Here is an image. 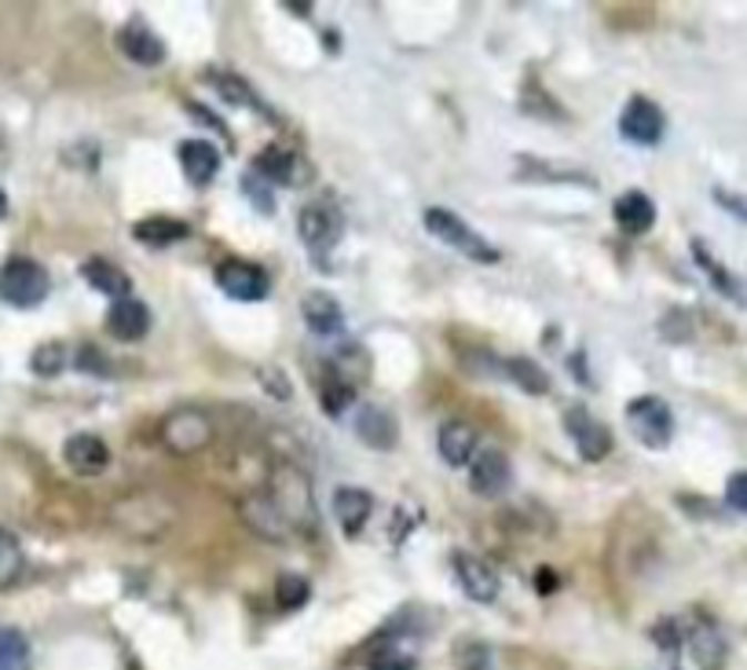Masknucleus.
<instances>
[{
	"instance_id": "nucleus-31",
	"label": "nucleus",
	"mask_w": 747,
	"mask_h": 670,
	"mask_svg": "<svg viewBox=\"0 0 747 670\" xmlns=\"http://www.w3.org/2000/svg\"><path fill=\"white\" fill-rule=\"evenodd\" d=\"M0 670H30V641L16 627H0Z\"/></svg>"
},
{
	"instance_id": "nucleus-30",
	"label": "nucleus",
	"mask_w": 747,
	"mask_h": 670,
	"mask_svg": "<svg viewBox=\"0 0 747 670\" xmlns=\"http://www.w3.org/2000/svg\"><path fill=\"white\" fill-rule=\"evenodd\" d=\"M693 257H696V265H700V268L707 271V279L715 282V290H718V293H726V297H733V301H740V305L747 301V293H744L740 279H737V275H733L729 268H722L718 260L707 254V246L700 243V238H696V243H693Z\"/></svg>"
},
{
	"instance_id": "nucleus-2",
	"label": "nucleus",
	"mask_w": 747,
	"mask_h": 670,
	"mask_svg": "<svg viewBox=\"0 0 747 670\" xmlns=\"http://www.w3.org/2000/svg\"><path fill=\"white\" fill-rule=\"evenodd\" d=\"M114 520L132 543H158V538L173 528L176 509H173V502L162 495L140 492V495H129L125 502H117Z\"/></svg>"
},
{
	"instance_id": "nucleus-38",
	"label": "nucleus",
	"mask_w": 747,
	"mask_h": 670,
	"mask_svg": "<svg viewBox=\"0 0 747 670\" xmlns=\"http://www.w3.org/2000/svg\"><path fill=\"white\" fill-rule=\"evenodd\" d=\"M78 370H89V374H111V367H106L103 352L95 349V344H84V349L78 352Z\"/></svg>"
},
{
	"instance_id": "nucleus-43",
	"label": "nucleus",
	"mask_w": 747,
	"mask_h": 670,
	"mask_svg": "<svg viewBox=\"0 0 747 670\" xmlns=\"http://www.w3.org/2000/svg\"><path fill=\"white\" fill-rule=\"evenodd\" d=\"M4 217H8V195L0 190V220H4Z\"/></svg>"
},
{
	"instance_id": "nucleus-13",
	"label": "nucleus",
	"mask_w": 747,
	"mask_h": 670,
	"mask_svg": "<svg viewBox=\"0 0 747 670\" xmlns=\"http://www.w3.org/2000/svg\"><path fill=\"white\" fill-rule=\"evenodd\" d=\"M454 576L477 605H491L499 597V576L488 560H480L473 554H454Z\"/></svg>"
},
{
	"instance_id": "nucleus-3",
	"label": "nucleus",
	"mask_w": 747,
	"mask_h": 670,
	"mask_svg": "<svg viewBox=\"0 0 747 670\" xmlns=\"http://www.w3.org/2000/svg\"><path fill=\"white\" fill-rule=\"evenodd\" d=\"M421 224H426V231L432 238H440L443 246H451L454 254H462L469 260H477V265H495L499 260V249L488 243L484 235H477L473 227H469L458 213L443 209V206H429L421 213Z\"/></svg>"
},
{
	"instance_id": "nucleus-22",
	"label": "nucleus",
	"mask_w": 747,
	"mask_h": 670,
	"mask_svg": "<svg viewBox=\"0 0 747 670\" xmlns=\"http://www.w3.org/2000/svg\"><path fill=\"white\" fill-rule=\"evenodd\" d=\"M396 433H400L396 418L389 411H381V406H364V411L356 414V436L374 451H392Z\"/></svg>"
},
{
	"instance_id": "nucleus-6",
	"label": "nucleus",
	"mask_w": 747,
	"mask_h": 670,
	"mask_svg": "<svg viewBox=\"0 0 747 670\" xmlns=\"http://www.w3.org/2000/svg\"><path fill=\"white\" fill-rule=\"evenodd\" d=\"M213 436H216L213 418L206 411H198V406H176V411L162 422V440L173 454L206 451L213 444Z\"/></svg>"
},
{
	"instance_id": "nucleus-7",
	"label": "nucleus",
	"mask_w": 747,
	"mask_h": 670,
	"mask_svg": "<svg viewBox=\"0 0 747 670\" xmlns=\"http://www.w3.org/2000/svg\"><path fill=\"white\" fill-rule=\"evenodd\" d=\"M513 484V462L502 447H480L469 462V492L480 498H502Z\"/></svg>"
},
{
	"instance_id": "nucleus-17",
	"label": "nucleus",
	"mask_w": 747,
	"mask_h": 670,
	"mask_svg": "<svg viewBox=\"0 0 747 670\" xmlns=\"http://www.w3.org/2000/svg\"><path fill=\"white\" fill-rule=\"evenodd\" d=\"M63 458L78 476H100L111 465V447L95 433H78L63 444Z\"/></svg>"
},
{
	"instance_id": "nucleus-11",
	"label": "nucleus",
	"mask_w": 747,
	"mask_h": 670,
	"mask_svg": "<svg viewBox=\"0 0 747 670\" xmlns=\"http://www.w3.org/2000/svg\"><path fill=\"white\" fill-rule=\"evenodd\" d=\"M216 286H221V293H227L232 301H264L272 290V279L268 271L260 265H249V260H224L221 268H216Z\"/></svg>"
},
{
	"instance_id": "nucleus-24",
	"label": "nucleus",
	"mask_w": 747,
	"mask_h": 670,
	"mask_svg": "<svg viewBox=\"0 0 747 670\" xmlns=\"http://www.w3.org/2000/svg\"><path fill=\"white\" fill-rule=\"evenodd\" d=\"M81 275H84V282L92 286V290H100L103 297H111V305L114 301H122V297H129V290H132V279L129 275L117 268V265H111V260H103V257H92V260H84L81 265Z\"/></svg>"
},
{
	"instance_id": "nucleus-41",
	"label": "nucleus",
	"mask_w": 747,
	"mask_h": 670,
	"mask_svg": "<svg viewBox=\"0 0 747 670\" xmlns=\"http://www.w3.org/2000/svg\"><path fill=\"white\" fill-rule=\"evenodd\" d=\"M715 202H718L722 209H729L737 220H744V224H747V202H744L740 195H729V190H722V187H718V190H715Z\"/></svg>"
},
{
	"instance_id": "nucleus-5",
	"label": "nucleus",
	"mask_w": 747,
	"mask_h": 670,
	"mask_svg": "<svg viewBox=\"0 0 747 670\" xmlns=\"http://www.w3.org/2000/svg\"><path fill=\"white\" fill-rule=\"evenodd\" d=\"M626 425L648 451H667L674 440V411L659 396H637L626 403Z\"/></svg>"
},
{
	"instance_id": "nucleus-14",
	"label": "nucleus",
	"mask_w": 747,
	"mask_h": 670,
	"mask_svg": "<svg viewBox=\"0 0 747 670\" xmlns=\"http://www.w3.org/2000/svg\"><path fill=\"white\" fill-rule=\"evenodd\" d=\"M238 513H243L246 528L257 532L260 538H268V543H286V535H290V524H286L283 513L275 509V502L268 498V492L246 495L243 506H238Z\"/></svg>"
},
{
	"instance_id": "nucleus-25",
	"label": "nucleus",
	"mask_w": 747,
	"mask_h": 670,
	"mask_svg": "<svg viewBox=\"0 0 747 670\" xmlns=\"http://www.w3.org/2000/svg\"><path fill=\"white\" fill-rule=\"evenodd\" d=\"M297 165H300L297 154H290L286 147H279V143H272V147H264V151L257 154V165H253V173H260V176L268 179V184H275V187H294L297 179H300Z\"/></svg>"
},
{
	"instance_id": "nucleus-16",
	"label": "nucleus",
	"mask_w": 747,
	"mask_h": 670,
	"mask_svg": "<svg viewBox=\"0 0 747 670\" xmlns=\"http://www.w3.org/2000/svg\"><path fill=\"white\" fill-rule=\"evenodd\" d=\"M106 330H111L114 341H140L147 338L151 330V308L140 301V297H122V301L111 305L106 312Z\"/></svg>"
},
{
	"instance_id": "nucleus-12",
	"label": "nucleus",
	"mask_w": 747,
	"mask_h": 670,
	"mask_svg": "<svg viewBox=\"0 0 747 670\" xmlns=\"http://www.w3.org/2000/svg\"><path fill=\"white\" fill-rule=\"evenodd\" d=\"M300 316H305L308 330L316 338H341L345 333V312L337 305V297L327 290H311L300 297Z\"/></svg>"
},
{
	"instance_id": "nucleus-1",
	"label": "nucleus",
	"mask_w": 747,
	"mask_h": 670,
	"mask_svg": "<svg viewBox=\"0 0 747 670\" xmlns=\"http://www.w3.org/2000/svg\"><path fill=\"white\" fill-rule=\"evenodd\" d=\"M268 498L275 502V509L283 513V520L290 524V532L319 535L316 495H311V481L305 470H297L294 462L275 465L268 476Z\"/></svg>"
},
{
	"instance_id": "nucleus-19",
	"label": "nucleus",
	"mask_w": 747,
	"mask_h": 670,
	"mask_svg": "<svg viewBox=\"0 0 747 670\" xmlns=\"http://www.w3.org/2000/svg\"><path fill=\"white\" fill-rule=\"evenodd\" d=\"M437 447H440V458L454 465V470H462V465L473 462V454L480 451L477 447V429L462 422V418H451V422L440 425V436H437Z\"/></svg>"
},
{
	"instance_id": "nucleus-35",
	"label": "nucleus",
	"mask_w": 747,
	"mask_h": 670,
	"mask_svg": "<svg viewBox=\"0 0 747 670\" xmlns=\"http://www.w3.org/2000/svg\"><path fill=\"white\" fill-rule=\"evenodd\" d=\"M458 670H491V649L484 641L458 645Z\"/></svg>"
},
{
	"instance_id": "nucleus-40",
	"label": "nucleus",
	"mask_w": 747,
	"mask_h": 670,
	"mask_svg": "<svg viewBox=\"0 0 747 670\" xmlns=\"http://www.w3.org/2000/svg\"><path fill=\"white\" fill-rule=\"evenodd\" d=\"M370 670H418V667H415L411 656H403V652H378Z\"/></svg>"
},
{
	"instance_id": "nucleus-42",
	"label": "nucleus",
	"mask_w": 747,
	"mask_h": 670,
	"mask_svg": "<svg viewBox=\"0 0 747 670\" xmlns=\"http://www.w3.org/2000/svg\"><path fill=\"white\" fill-rule=\"evenodd\" d=\"M535 590H539V594H553V590H557V571L542 565V568H539V576H535Z\"/></svg>"
},
{
	"instance_id": "nucleus-10",
	"label": "nucleus",
	"mask_w": 747,
	"mask_h": 670,
	"mask_svg": "<svg viewBox=\"0 0 747 670\" xmlns=\"http://www.w3.org/2000/svg\"><path fill=\"white\" fill-rule=\"evenodd\" d=\"M564 429H569L572 444L580 451L583 462H601L612 454V429L605 422H597L583 403H575L564 411Z\"/></svg>"
},
{
	"instance_id": "nucleus-27",
	"label": "nucleus",
	"mask_w": 747,
	"mask_h": 670,
	"mask_svg": "<svg viewBox=\"0 0 747 670\" xmlns=\"http://www.w3.org/2000/svg\"><path fill=\"white\" fill-rule=\"evenodd\" d=\"M319 403H323V411H327L330 418H341L348 406L356 403V385L337 374L334 363H323V374H319Z\"/></svg>"
},
{
	"instance_id": "nucleus-23",
	"label": "nucleus",
	"mask_w": 747,
	"mask_h": 670,
	"mask_svg": "<svg viewBox=\"0 0 747 670\" xmlns=\"http://www.w3.org/2000/svg\"><path fill=\"white\" fill-rule=\"evenodd\" d=\"M132 238L151 249H165V246H176L184 243V238H191V227L184 220L176 217H143L140 224H132Z\"/></svg>"
},
{
	"instance_id": "nucleus-18",
	"label": "nucleus",
	"mask_w": 747,
	"mask_h": 670,
	"mask_svg": "<svg viewBox=\"0 0 747 670\" xmlns=\"http://www.w3.org/2000/svg\"><path fill=\"white\" fill-rule=\"evenodd\" d=\"M117 48L132 59V63H140V66H158V63H165V44H162V38L154 33L147 22H140V19H132L129 27H122V33H117Z\"/></svg>"
},
{
	"instance_id": "nucleus-34",
	"label": "nucleus",
	"mask_w": 747,
	"mask_h": 670,
	"mask_svg": "<svg viewBox=\"0 0 747 670\" xmlns=\"http://www.w3.org/2000/svg\"><path fill=\"white\" fill-rule=\"evenodd\" d=\"M243 190H246V198L253 202V209L257 213H264V217H272L275 213V198H272V187H268V179H264L260 173H246L243 176Z\"/></svg>"
},
{
	"instance_id": "nucleus-29",
	"label": "nucleus",
	"mask_w": 747,
	"mask_h": 670,
	"mask_svg": "<svg viewBox=\"0 0 747 670\" xmlns=\"http://www.w3.org/2000/svg\"><path fill=\"white\" fill-rule=\"evenodd\" d=\"M505 378H510L521 392H528V396H546V392H550V374L528 355L505 359Z\"/></svg>"
},
{
	"instance_id": "nucleus-33",
	"label": "nucleus",
	"mask_w": 747,
	"mask_h": 670,
	"mask_svg": "<svg viewBox=\"0 0 747 670\" xmlns=\"http://www.w3.org/2000/svg\"><path fill=\"white\" fill-rule=\"evenodd\" d=\"M63 367H66V349L59 341H48V344H38L33 349V355H30V370L38 378H55V374H63Z\"/></svg>"
},
{
	"instance_id": "nucleus-20",
	"label": "nucleus",
	"mask_w": 747,
	"mask_h": 670,
	"mask_svg": "<svg viewBox=\"0 0 747 670\" xmlns=\"http://www.w3.org/2000/svg\"><path fill=\"white\" fill-rule=\"evenodd\" d=\"M612 217H616L620 231L645 235V231H653V224H656V202L648 198L645 190H626V195L616 198V206H612Z\"/></svg>"
},
{
	"instance_id": "nucleus-32",
	"label": "nucleus",
	"mask_w": 747,
	"mask_h": 670,
	"mask_svg": "<svg viewBox=\"0 0 747 670\" xmlns=\"http://www.w3.org/2000/svg\"><path fill=\"white\" fill-rule=\"evenodd\" d=\"M311 597V586L308 579L294 576V571H283L279 579H275V601H279V608H286V612H294V608H300Z\"/></svg>"
},
{
	"instance_id": "nucleus-26",
	"label": "nucleus",
	"mask_w": 747,
	"mask_h": 670,
	"mask_svg": "<svg viewBox=\"0 0 747 670\" xmlns=\"http://www.w3.org/2000/svg\"><path fill=\"white\" fill-rule=\"evenodd\" d=\"M206 81L224 95L227 103H235V106H246V111H257V114H264V117H275L272 114V106L260 100L257 92H253L249 85L238 74H232V70H213V74H206Z\"/></svg>"
},
{
	"instance_id": "nucleus-21",
	"label": "nucleus",
	"mask_w": 747,
	"mask_h": 670,
	"mask_svg": "<svg viewBox=\"0 0 747 670\" xmlns=\"http://www.w3.org/2000/svg\"><path fill=\"white\" fill-rule=\"evenodd\" d=\"M334 513H337V524H341V532L348 538H356L359 532L367 528L370 513H374V498L364 487H337L334 492Z\"/></svg>"
},
{
	"instance_id": "nucleus-36",
	"label": "nucleus",
	"mask_w": 747,
	"mask_h": 670,
	"mask_svg": "<svg viewBox=\"0 0 747 670\" xmlns=\"http://www.w3.org/2000/svg\"><path fill=\"white\" fill-rule=\"evenodd\" d=\"M257 381L264 389H268V396H275V400H290L294 396V389H290V378H286V370H279V367H260L257 370Z\"/></svg>"
},
{
	"instance_id": "nucleus-37",
	"label": "nucleus",
	"mask_w": 747,
	"mask_h": 670,
	"mask_svg": "<svg viewBox=\"0 0 747 670\" xmlns=\"http://www.w3.org/2000/svg\"><path fill=\"white\" fill-rule=\"evenodd\" d=\"M726 502L737 513H747V470L744 473H733L729 484H726Z\"/></svg>"
},
{
	"instance_id": "nucleus-28",
	"label": "nucleus",
	"mask_w": 747,
	"mask_h": 670,
	"mask_svg": "<svg viewBox=\"0 0 747 670\" xmlns=\"http://www.w3.org/2000/svg\"><path fill=\"white\" fill-rule=\"evenodd\" d=\"M689 645H693V656L696 663L704 670H722L726 667V641H722V633L715 623H696L693 633H689Z\"/></svg>"
},
{
	"instance_id": "nucleus-4",
	"label": "nucleus",
	"mask_w": 747,
	"mask_h": 670,
	"mask_svg": "<svg viewBox=\"0 0 747 670\" xmlns=\"http://www.w3.org/2000/svg\"><path fill=\"white\" fill-rule=\"evenodd\" d=\"M48 290H52V279L48 271L30 257H11L4 268H0V301L8 308H38Z\"/></svg>"
},
{
	"instance_id": "nucleus-9",
	"label": "nucleus",
	"mask_w": 747,
	"mask_h": 670,
	"mask_svg": "<svg viewBox=\"0 0 747 670\" xmlns=\"http://www.w3.org/2000/svg\"><path fill=\"white\" fill-rule=\"evenodd\" d=\"M664 133H667L664 111L648 95H631V103L620 114V136L626 143H637V147H656Z\"/></svg>"
},
{
	"instance_id": "nucleus-39",
	"label": "nucleus",
	"mask_w": 747,
	"mask_h": 670,
	"mask_svg": "<svg viewBox=\"0 0 747 670\" xmlns=\"http://www.w3.org/2000/svg\"><path fill=\"white\" fill-rule=\"evenodd\" d=\"M653 638H656V645L659 649H667V652H674L682 645V627L674 623V619H659L656 623V630H653Z\"/></svg>"
},
{
	"instance_id": "nucleus-15",
	"label": "nucleus",
	"mask_w": 747,
	"mask_h": 670,
	"mask_svg": "<svg viewBox=\"0 0 747 670\" xmlns=\"http://www.w3.org/2000/svg\"><path fill=\"white\" fill-rule=\"evenodd\" d=\"M176 154H180V169H184L187 184L195 187H209L216 173H221V151H216L209 140H184L176 147Z\"/></svg>"
},
{
	"instance_id": "nucleus-8",
	"label": "nucleus",
	"mask_w": 747,
	"mask_h": 670,
	"mask_svg": "<svg viewBox=\"0 0 747 670\" xmlns=\"http://www.w3.org/2000/svg\"><path fill=\"white\" fill-rule=\"evenodd\" d=\"M341 231H345V217L334 202H311V206L300 209L297 235L311 254H327V249H334Z\"/></svg>"
}]
</instances>
